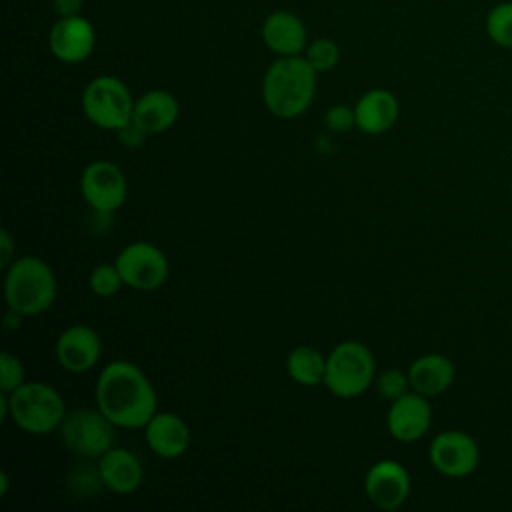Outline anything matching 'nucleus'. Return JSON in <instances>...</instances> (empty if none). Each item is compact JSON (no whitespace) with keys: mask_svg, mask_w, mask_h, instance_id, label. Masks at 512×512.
I'll list each match as a JSON object with an SVG mask.
<instances>
[{"mask_svg":"<svg viewBox=\"0 0 512 512\" xmlns=\"http://www.w3.org/2000/svg\"><path fill=\"white\" fill-rule=\"evenodd\" d=\"M96 406L116 428H144L158 412L152 382L136 364L114 360L106 364L96 380Z\"/></svg>","mask_w":512,"mask_h":512,"instance_id":"nucleus-1","label":"nucleus"},{"mask_svg":"<svg viewBox=\"0 0 512 512\" xmlns=\"http://www.w3.org/2000/svg\"><path fill=\"white\" fill-rule=\"evenodd\" d=\"M316 92V70L304 56H280L262 80V100L268 112L282 120L302 116Z\"/></svg>","mask_w":512,"mask_h":512,"instance_id":"nucleus-2","label":"nucleus"},{"mask_svg":"<svg viewBox=\"0 0 512 512\" xmlns=\"http://www.w3.org/2000/svg\"><path fill=\"white\" fill-rule=\"evenodd\" d=\"M56 276L38 256L16 258L4 274V300L22 316H38L56 300Z\"/></svg>","mask_w":512,"mask_h":512,"instance_id":"nucleus-3","label":"nucleus"},{"mask_svg":"<svg viewBox=\"0 0 512 512\" xmlns=\"http://www.w3.org/2000/svg\"><path fill=\"white\" fill-rule=\"evenodd\" d=\"M10 396V420L24 432L44 436L60 430L66 404L60 392L40 380L24 382Z\"/></svg>","mask_w":512,"mask_h":512,"instance_id":"nucleus-4","label":"nucleus"},{"mask_svg":"<svg viewBox=\"0 0 512 512\" xmlns=\"http://www.w3.org/2000/svg\"><path fill=\"white\" fill-rule=\"evenodd\" d=\"M376 380V362L370 348L356 340L336 344L326 356L324 386L338 398H356Z\"/></svg>","mask_w":512,"mask_h":512,"instance_id":"nucleus-5","label":"nucleus"},{"mask_svg":"<svg viewBox=\"0 0 512 512\" xmlns=\"http://www.w3.org/2000/svg\"><path fill=\"white\" fill-rule=\"evenodd\" d=\"M134 98L128 86L116 76H96L82 92L84 116L102 130H120L132 120Z\"/></svg>","mask_w":512,"mask_h":512,"instance_id":"nucleus-6","label":"nucleus"},{"mask_svg":"<svg viewBox=\"0 0 512 512\" xmlns=\"http://www.w3.org/2000/svg\"><path fill=\"white\" fill-rule=\"evenodd\" d=\"M114 428L116 426L96 406L66 412L58 432L64 446L72 454L88 460H98L114 446Z\"/></svg>","mask_w":512,"mask_h":512,"instance_id":"nucleus-7","label":"nucleus"},{"mask_svg":"<svg viewBox=\"0 0 512 512\" xmlns=\"http://www.w3.org/2000/svg\"><path fill=\"white\" fill-rule=\"evenodd\" d=\"M114 264L118 266L124 278V284L138 292L158 290L168 280V274H170V264L166 254L158 246L146 240H136L126 244L118 252Z\"/></svg>","mask_w":512,"mask_h":512,"instance_id":"nucleus-8","label":"nucleus"},{"mask_svg":"<svg viewBox=\"0 0 512 512\" xmlns=\"http://www.w3.org/2000/svg\"><path fill=\"white\" fill-rule=\"evenodd\" d=\"M84 202L98 214H112L128 198V182L122 168L110 160L90 162L80 176Z\"/></svg>","mask_w":512,"mask_h":512,"instance_id":"nucleus-9","label":"nucleus"},{"mask_svg":"<svg viewBox=\"0 0 512 512\" xmlns=\"http://www.w3.org/2000/svg\"><path fill=\"white\" fill-rule=\"evenodd\" d=\"M430 464L448 478H464L472 474L480 462L476 440L462 430H444L436 434L428 448Z\"/></svg>","mask_w":512,"mask_h":512,"instance_id":"nucleus-10","label":"nucleus"},{"mask_svg":"<svg viewBox=\"0 0 512 512\" xmlns=\"http://www.w3.org/2000/svg\"><path fill=\"white\" fill-rule=\"evenodd\" d=\"M364 494L376 508L396 510L410 496V474L398 460H378L364 476Z\"/></svg>","mask_w":512,"mask_h":512,"instance_id":"nucleus-11","label":"nucleus"},{"mask_svg":"<svg viewBox=\"0 0 512 512\" xmlns=\"http://www.w3.org/2000/svg\"><path fill=\"white\" fill-rule=\"evenodd\" d=\"M48 46L52 56L64 64L84 62L96 46L94 26L80 14L62 16L48 32Z\"/></svg>","mask_w":512,"mask_h":512,"instance_id":"nucleus-12","label":"nucleus"},{"mask_svg":"<svg viewBox=\"0 0 512 512\" xmlns=\"http://www.w3.org/2000/svg\"><path fill=\"white\" fill-rule=\"evenodd\" d=\"M432 424V406L426 396L408 390L400 398L390 402L386 414V428L398 442L420 440Z\"/></svg>","mask_w":512,"mask_h":512,"instance_id":"nucleus-13","label":"nucleus"},{"mask_svg":"<svg viewBox=\"0 0 512 512\" xmlns=\"http://www.w3.org/2000/svg\"><path fill=\"white\" fill-rule=\"evenodd\" d=\"M54 352L62 370L70 374H84L98 364L102 342L94 328L86 324H74L60 332Z\"/></svg>","mask_w":512,"mask_h":512,"instance_id":"nucleus-14","label":"nucleus"},{"mask_svg":"<svg viewBox=\"0 0 512 512\" xmlns=\"http://www.w3.org/2000/svg\"><path fill=\"white\" fill-rule=\"evenodd\" d=\"M144 438L148 448L166 460L180 458L188 452L192 434L188 424L174 412L158 410L144 426Z\"/></svg>","mask_w":512,"mask_h":512,"instance_id":"nucleus-15","label":"nucleus"},{"mask_svg":"<svg viewBox=\"0 0 512 512\" xmlns=\"http://www.w3.org/2000/svg\"><path fill=\"white\" fill-rule=\"evenodd\" d=\"M96 472L100 484L114 494H132L140 488L144 478V468L138 456L126 448L116 446L98 458Z\"/></svg>","mask_w":512,"mask_h":512,"instance_id":"nucleus-16","label":"nucleus"},{"mask_svg":"<svg viewBox=\"0 0 512 512\" xmlns=\"http://www.w3.org/2000/svg\"><path fill=\"white\" fill-rule=\"evenodd\" d=\"M180 114L176 96L168 90H148L134 102L132 122L146 134H162L170 130Z\"/></svg>","mask_w":512,"mask_h":512,"instance_id":"nucleus-17","label":"nucleus"},{"mask_svg":"<svg viewBox=\"0 0 512 512\" xmlns=\"http://www.w3.org/2000/svg\"><path fill=\"white\" fill-rule=\"evenodd\" d=\"M398 114H400L398 98L384 88H372L364 92L354 106L356 128L370 136L388 132L396 124Z\"/></svg>","mask_w":512,"mask_h":512,"instance_id":"nucleus-18","label":"nucleus"},{"mask_svg":"<svg viewBox=\"0 0 512 512\" xmlns=\"http://www.w3.org/2000/svg\"><path fill=\"white\" fill-rule=\"evenodd\" d=\"M262 40L266 48L278 56H298L308 46L304 22L286 10H276L262 24Z\"/></svg>","mask_w":512,"mask_h":512,"instance_id":"nucleus-19","label":"nucleus"},{"mask_svg":"<svg viewBox=\"0 0 512 512\" xmlns=\"http://www.w3.org/2000/svg\"><path fill=\"white\" fill-rule=\"evenodd\" d=\"M456 376V368L452 360L444 354L432 352L418 356L410 366H408V380H410V390L430 398L446 392Z\"/></svg>","mask_w":512,"mask_h":512,"instance_id":"nucleus-20","label":"nucleus"},{"mask_svg":"<svg viewBox=\"0 0 512 512\" xmlns=\"http://www.w3.org/2000/svg\"><path fill=\"white\" fill-rule=\"evenodd\" d=\"M286 372L296 384L314 388L318 384H324L326 356L314 346H308V344L296 346L288 352Z\"/></svg>","mask_w":512,"mask_h":512,"instance_id":"nucleus-21","label":"nucleus"},{"mask_svg":"<svg viewBox=\"0 0 512 512\" xmlns=\"http://www.w3.org/2000/svg\"><path fill=\"white\" fill-rule=\"evenodd\" d=\"M486 34L496 46L512 50V0L500 2L488 12Z\"/></svg>","mask_w":512,"mask_h":512,"instance_id":"nucleus-22","label":"nucleus"},{"mask_svg":"<svg viewBox=\"0 0 512 512\" xmlns=\"http://www.w3.org/2000/svg\"><path fill=\"white\" fill-rule=\"evenodd\" d=\"M122 286L126 284L116 264H98L90 270L88 288L92 294L100 298H110V296H116Z\"/></svg>","mask_w":512,"mask_h":512,"instance_id":"nucleus-23","label":"nucleus"},{"mask_svg":"<svg viewBox=\"0 0 512 512\" xmlns=\"http://www.w3.org/2000/svg\"><path fill=\"white\" fill-rule=\"evenodd\" d=\"M304 58L316 70V74L330 72L340 60V48L330 38H318L306 46Z\"/></svg>","mask_w":512,"mask_h":512,"instance_id":"nucleus-24","label":"nucleus"},{"mask_svg":"<svg viewBox=\"0 0 512 512\" xmlns=\"http://www.w3.org/2000/svg\"><path fill=\"white\" fill-rule=\"evenodd\" d=\"M374 386L378 390V394L392 402L396 398H400L402 394H406L410 390V380H408V372H402L398 368H388L384 370L376 380Z\"/></svg>","mask_w":512,"mask_h":512,"instance_id":"nucleus-25","label":"nucleus"},{"mask_svg":"<svg viewBox=\"0 0 512 512\" xmlns=\"http://www.w3.org/2000/svg\"><path fill=\"white\" fill-rule=\"evenodd\" d=\"M26 370L24 364L18 356L10 352H2L0 356V390L2 392H14L18 386H22L26 380Z\"/></svg>","mask_w":512,"mask_h":512,"instance_id":"nucleus-26","label":"nucleus"},{"mask_svg":"<svg viewBox=\"0 0 512 512\" xmlns=\"http://www.w3.org/2000/svg\"><path fill=\"white\" fill-rule=\"evenodd\" d=\"M326 126L328 130L336 132V134H346L352 128H356V116H354V108L346 106V104H334L326 110Z\"/></svg>","mask_w":512,"mask_h":512,"instance_id":"nucleus-27","label":"nucleus"},{"mask_svg":"<svg viewBox=\"0 0 512 512\" xmlns=\"http://www.w3.org/2000/svg\"><path fill=\"white\" fill-rule=\"evenodd\" d=\"M14 254H16V242H14L12 234L4 228V230L0 232V266H2L4 270L16 260Z\"/></svg>","mask_w":512,"mask_h":512,"instance_id":"nucleus-28","label":"nucleus"},{"mask_svg":"<svg viewBox=\"0 0 512 512\" xmlns=\"http://www.w3.org/2000/svg\"><path fill=\"white\" fill-rule=\"evenodd\" d=\"M118 132V136H120V140L126 144V146H136V144H140L144 138H146V134L130 120L126 126H122L120 130H116Z\"/></svg>","mask_w":512,"mask_h":512,"instance_id":"nucleus-29","label":"nucleus"},{"mask_svg":"<svg viewBox=\"0 0 512 512\" xmlns=\"http://www.w3.org/2000/svg\"><path fill=\"white\" fill-rule=\"evenodd\" d=\"M54 12L62 16H78L82 8V0H52Z\"/></svg>","mask_w":512,"mask_h":512,"instance_id":"nucleus-30","label":"nucleus"},{"mask_svg":"<svg viewBox=\"0 0 512 512\" xmlns=\"http://www.w3.org/2000/svg\"><path fill=\"white\" fill-rule=\"evenodd\" d=\"M22 314L20 312H16V310H12V308H8V312H6V320H4V326L6 328H18L20 324H22Z\"/></svg>","mask_w":512,"mask_h":512,"instance_id":"nucleus-31","label":"nucleus"},{"mask_svg":"<svg viewBox=\"0 0 512 512\" xmlns=\"http://www.w3.org/2000/svg\"><path fill=\"white\" fill-rule=\"evenodd\" d=\"M8 486H10V478L6 472H0V496L4 498L8 494Z\"/></svg>","mask_w":512,"mask_h":512,"instance_id":"nucleus-32","label":"nucleus"}]
</instances>
